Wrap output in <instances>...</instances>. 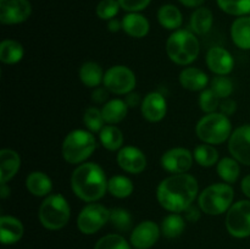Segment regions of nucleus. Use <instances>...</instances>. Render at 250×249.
<instances>
[{
  "instance_id": "1",
  "label": "nucleus",
  "mask_w": 250,
  "mask_h": 249,
  "mask_svg": "<svg viewBox=\"0 0 250 249\" xmlns=\"http://www.w3.org/2000/svg\"><path fill=\"white\" fill-rule=\"evenodd\" d=\"M199 193L198 181L189 173H176L164 178L156 188L159 204L170 212L186 211Z\"/></svg>"
},
{
  "instance_id": "2",
  "label": "nucleus",
  "mask_w": 250,
  "mask_h": 249,
  "mask_svg": "<svg viewBox=\"0 0 250 249\" xmlns=\"http://www.w3.org/2000/svg\"><path fill=\"white\" fill-rule=\"evenodd\" d=\"M107 178L104 170L95 163L80 164L71 176V188L77 198L85 203L102 199L107 190Z\"/></svg>"
},
{
  "instance_id": "3",
  "label": "nucleus",
  "mask_w": 250,
  "mask_h": 249,
  "mask_svg": "<svg viewBox=\"0 0 250 249\" xmlns=\"http://www.w3.org/2000/svg\"><path fill=\"white\" fill-rule=\"evenodd\" d=\"M200 53V44L193 32L177 29L166 41V54L171 61L181 66L190 65Z\"/></svg>"
},
{
  "instance_id": "4",
  "label": "nucleus",
  "mask_w": 250,
  "mask_h": 249,
  "mask_svg": "<svg viewBox=\"0 0 250 249\" xmlns=\"http://www.w3.org/2000/svg\"><path fill=\"white\" fill-rule=\"evenodd\" d=\"M97 149V139L90 131L73 129L62 142V156L66 163L83 164Z\"/></svg>"
},
{
  "instance_id": "5",
  "label": "nucleus",
  "mask_w": 250,
  "mask_h": 249,
  "mask_svg": "<svg viewBox=\"0 0 250 249\" xmlns=\"http://www.w3.org/2000/svg\"><path fill=\"white\" fill-rule=\"evenodd\" d=\"M234 190L229 183H214L200 192L198 204L207 215L216 216L229 211L233 204Z\"/></svg>"
},
{
  "instance_id": "6",
  "label": "nucleus",
  "mask_w": 250,
  "mask_h": 249,
  "mask_svg": "<svg viewBox=\"0 0 250 249\" xmlns=\"http://www.w3.org/2000/svg\"><path fill=\"white\" fill-rule=\"evenodd\" d=\"M232 124L229 116L221 112L207 114L198 121L195 133L203 143L217 145L229 141L232 134Z\"/></svg>"
},
{
  "instance_id": "7",
  "label": "nucleus",
  "mask_w": 250,
  "mask_h": 249,
  "mask_svg": "<svg viewBox=\"0 0 250 249\" xmlns=\"http://www.w3.org/2000/svg\"><path fill=\"white\" fill-rule=\"evenodd\" d=\"M42 226L50 231L65 227L71 217V208L62 194H50L42 202L38 210Z\"/></svg>"
},
{
  "instance_id": "8",
  "label": "nucleus",
  "mask_w": 250,
  "mask_h": 249,
  "mask_svg": "<svg viewBox=\"0 0 250 249\" xmlns=\"http://www.w3.org/2000/svg\"><path fill=\"white\" fill-rule=\"evenodd\" d=\"M226 228L234 238L250 237V200L233 203L226 212Z\"/></svg>"
},
{
  "instance_id": "9",
  "label": "nucleus",
  "mask_w": 250,
  "mask_h": 249,
  "mask_svg": "<svg viewBox=\"0 0 250 249\" xmlns=\"http://www.w3.org/2000/svg\"><path fill=\"white\" fill-rule=\"evenodd\" d=\"M110 221V210L99 203L85 205L77 217V227L83 234H94Z\"/></svg>"
},
{
  "instance_id": "10",
  "label": "nucleus",
  "mask_w": 250,
  "mask_h": 249,
  "mask_svg": "<svg viewBox=\"0 0 250 249\" xmlns=\"http://www.w3.org/2000/svg\"><path fill=\"white\" fill-rule=\"evenodd\" d=\"M136 75L131 68L124 65H115L105 72L103 84L109 90L117 95H127L136 87Z\"/></svg>"
},
{
  "instance_id": "11",
  "label": "nucleus",
  "mask_w": 250,
  "mask_h": 249,
  "mask_svg": "<svg viewBox=\"0 0 250 249\" xmlns=\"http://www.w3.org/2000/svg\"><path fill=\"white\" fill-rule=\"evenodd\" d=\"M229 150L239 164L250 166V124H242L232 132L229 139Z\"/></svg>"
},
{
  "instance_id": "12",
  "label": "nucleus",
  "mask_w": 250,
  "mask_h": 249,
  "mask_svg": "<svg viewBox=\"0 0 250 249\" xmlns=\"http://www.w3.org/2000/svg\"><path fill=\"white\" fill-rule=\"evenodd\" d=\"M194 161V156L190 150L186 148H172L166 150L161 156V166L165 171L176 173H187Z\"/></svg>"
},
{
  "instance_id": "13",
  "label": "nucleus",
  "mask_w": 250,
  "mask_h": 249,
  "mask_svg": "<svg viewBox=\"0 0 250 249\" xmlns=\"http://www.w3.org/2000/svg\"><path fill=\"white\" fill-rule=\"evenodd\" d=\"M32 15L29 0H0V22L2 24H19Z\"/></svg>"
},
{
  "instance_id": "14",
  "label": "nucleus",
  "mask_w": 250,
  "mask_h": 249,
  "mask_svg": "<svg viewBox=\"0 0 250 249\" xmlns=\"http://www.w3.org/2000/svg\"><path fill=\"white\" fill-rule=\"evenodd\" d=\"M160 233L161 228L156 222L146 220L132 229L129 242L137 249H149L158 242Z\"/></svg>"
},
{
  "instance_id": "15",
  "label": "nucleus",
  "mask_w": 250,
  "mask_h": 249,
  "mask_svg": "<svg viewBox=\"0 0 250 249\" xmlns=\"http://www.w3.org/2000/svg\"><path fill=\"white\" fill-rule=\"evenodd\" d=\"M117 164L128 173H142L146 167V158L143 151L133 145L122 146L116 156Z\"/></svg>"
},
{
  "instance_id": "16",
  "label": "nucleus",
  "mask_w": 250,
  "mask_h": 249,
  "mask_svg": "<svg viewBox=\"0 0 250 249\" xmlns=\"http://www.w3.org/2000/svg\"><path fill=\"white\" fill-rule=\"evenodd\" d=\"M207 65L216 76H227L233 71L234 60L229 50L221 46H212L207 53Z\"/></svg>"
},
{
  "instance_id": "17",
  "label": "nucleus",
  "mask_w": 250,
  "mask_h": 249,
  "mask_svg": "<svg viewBox=\"0 0 250 249\" xmlns=\"http://www.w3.org/2000/svg\"><path fill=\"white\" fill-rule=\"evenodd\" d=\"M141 111L144 119L149 122H159L166 116L167 103L165 97L159 92H150L143 98Z\"/></svg>"
},
{
  "instance_id": "18",
  "label": "nucleus",
  "mask_w": 250,
  "mask_h": 249,
  "mask_svg": "<svg viewBox=\"0 0 250 249\" xmlns=\"http://www.w3.org/2000/svg\"><path fill=\"white\" fill-rule=\"evenodd\" d=\"M121 21L122 31L132 38H144L150 31L149 20L139 12H128Z\"/></svg>"
},
{
  "instance_id": "19",
  "label": "nucleus",
  "mask_w": 250,
  "mask_h": 249,
  "mask_svg": "<svg viewBox=\"0 0 250 249\" xmlns=\"http://www.w3.org/2000/svg\"><path fill=\"white\" fill-rule=\"evenodd\" d=\"M23 225L21 220L10 215L0 216V239L5 246L15 244L23 236Z\"/></svg>"
},
{
  "instance_id": "20",
  "label": "nucleus",
  "mask_w": 250,
  "mask_h": 249,
  "mask_svg": "<svg viewBox=\"0 0 250 249\" xmlns=\"http://www.w3.org/2000/svg\"><path fill=\"white\" fill-rule=\"evenodd\" d=\"M178 80H180L181 85L185 89L192 90V92L207 89V85L210 82L209 77L204 71L198 67H193V66L183 68L181 71Z\"/></svg>"
},
{
  "instance_id": "21",
  "label": "nucleus",
  "mask_w": 250,
  "mask_h": 249,
  "mask_svg": "<svg viewBox=\"0 0 250 249\" xmlns=\"http://www.w3.org/2000/svg\"><path fill=\"white\" fill-rule=\"evenodd\" d=\"M21 167V158L12 149L0 150V182L6 183L12 180Z\"/></svg>"
},
{
  "instance_id": "22",
  "label": "nucleus",
  "mask_w": 250,
  "mask_h": 249,
  "mask_svg": "<svg viewBox=\"0 0 250 249\" xmlns=\"http://www.w3.org/2000/svg\"><path fill=\"white\" fill-rule=\"evenodd\" d=\"M26 188L34 197H48L53 190V181L42 171H33L26 177Z\"/></svg>"
},
{
  "instance_id": "23",
  "label": "nucleus",
  "mask_w": 250,
  "mask_h": 249,
  "mask_svg": "<svg viewBox=\"0 0 250 249\" xmlns=\"http://www.w3.org/2000/svg\"><path fill=\"white\" fill-rule=\"evenodd\" d=\"M231 38L242 50H250V15L237 17L231 26Z\"/></svg>"
},
{
  "instance_id": "24",
  "label": "nucleus",
  "mask_w": 250,
  "mask_h": 249,
  "mask_svg": "<svg viewBox=\"0 0 250 249\" xmlns=\"http://www.w3.org/2000/svg\"><path fill=\"white\" fill-rule=\"evenodd\" d=\"M158 21L165 29L177 31L183 23V15L176 5L164 4L158 10Z\"/></svg>"
},
{
  "instance_id": "25",
  "label": "nucleus",
  "mask_w": 250,
  "mask_h": 249,
  "mask_svg": "<svg viewBox=\"0 0 250 249\" xmlns=\"http://www.w3.org/2000/svg\"><path fill=\"white\" fill-rule=\"evenodd\" d=\"M214 24V15L211 10L208 7L200 6L194 10V12L190 16V28L193 33L198 36H204L211 29Z\"/></svg>"
},
{
  "instance_id": "26",
  "label": "nucleus",
  "mask_w": 250,
  "mask_h": 249,
  "mask_svg": "<svg viewBox=\"0 0 250 249\" xmlns=\"http://www.w3.org/2000/svg\"><path fill=\"white\" fill-rule=\"evenodd\" d=\"M80 80L85 87L97 88L100 83L104 81L105 72H103V68L99 63L94 61H85L80 68Z\"/></svg>"
},
{
  "instance_id": "27",
  "label": "nucleus",
  "mask_w": 250,
  "mask_h": 249,
  "mask_svg": "<svg viewBox=\"0 0 250 249\" xmlns=\"http://www.w3.org/2000/svg\"><path fill=\"white\" fill-rule=\"evenodd\" d=\"M128 112V105L122 99H111L105 103L102 107V114L105 122L109 124H116L121 122Z\"/></svg>"
},
{
  "instance_id": "28",
  "label": "nucleus",
  "mask_w": 250,
  "mask_h": 249,
  "mask_svg": "<svg viewBox=\"0 0 250 249\" xmlns=\"http://www.w3.org/2000/svg\"><path fill=\"white\" fill-rule=\"evenodd\" d=\"M24 55L23 46L20 42L14 39H4L0 43V60L6 65L20 62Z\"/></svg>"
},
{
  "instance_id": "29",
  "label": "nucleus",
  "mask_w": 250,
  "mask_h": 249,
  "mask_svg": "<svg viewBox=\"0 0 250 249\" xmlns=\"http://www.w3.org/2000/svg\"><path fill=\"white\" fill-rule=\"evenodd\" d=\"M100 144L110 151H116L122 148L124 134L119 127L114 124H105L104 128L99 132Z\"/></svg>"
},
{
  "instance_id": "30",
  "label": "nucleus",
  "mask_w": 250,
  "mask_h": 249,
  "mask_svg": "<svg viewBox=\"0 0 250 249\" xmlns=\"http://www.w3.org/2000/svg\"><path fill=\"white\" fill-rule=\"evenodd\" d=\"M133 182L127 176L115 175L107 181V192L115 198L124 199L133 193Z\"/></svg>"
},
{
  "instance_id": "31",
  "label": "nucleus",
  "mask_w": 250,
  "mask_h": 249,
  "mask_svg": "<svg viewBox=\"0 0 250 249\" xmlns=\"http://www.w3.org/2000/svg\"><path fill=\"white\" fill-rule=\"evenodd\" d=\"M161 233L166 238H177L183 233L186 228V221L177 212H171L165 216L161 222Z\"/></svg>"
},
{
  "instance_id": "32",
  "label": "nucleus",
  "mask_w": 250,
  "mask_h": 249,
  "mask_svg": "<svg viewBox=\"0 0 250 249\" xmlns=\"http://www.w3.org/2000/svg\"><path fill=\"white\" fill-rule=\"evenodd\" d=\"M216 171L225 183L232 185L241 175V166L234 158H224L217 163Z\"/></svg>"
},
{
  "instance_id": "33",
  "label": "nucleus",
  "mask_w": 250,
  "mask_h": 249,
  "mask_svg": "<svg viewBox=\"0 0 250 249\" xmlns=\"http://www.w3.org/2000/svg\"><path fill=\"white\" fill-rule=\"evenodd\" d=\"M195 163L203 167H211L219 163V151L211 144H199L193 150Z\"/></svg>"
},
{
  "instance_id": "34",
  "label": "nucleus",
  "mask_w": 250,
  "mask_h": 249,
  "mask_svg": "<svg viewBox=\"0 0 250 249\" xmlns=\"http://www.w3.org/2000/svg\"><path fill=\"white\" fill-rule=\"evenodd\" d=\"M220 9L232 16L250 15V0H216Z\"/></svg>"
},
{
  "instance_id": "35",
  "label": "nucleus",
  "mask_w": 250,
  "mask_h": 249,
  "mask_svg": "<svg viewBox=\"0 0 250 249\" xmlns=\"http://www.w3.org/2000/svg\"><path fill=\"white\" fill-rule=\"evenodd\" d=\"M83 122H84V126L87 127L88 131H90L92 133H99L103 128L105 127V120L103 117L102 109H98V107H88L84 111L83 115Z\"/></svg>"
},
{
  "instance_id": "36",
  "label": "nucleus",
  "mask_w": 250,
  "mask_h": 249,
  "mask_svg": "<svg viewBox=\"0 0 250 249\" xmlns=\"http://www.w3.org/2000/svg\"><path fill=\"white\" fill-rule=\"evenodd\" d=\"M110 222L120 232H127L132 227V215L124 208H115L110 210Z\"/></svg>"
},
{
  "instance_id": "37",
  "label": "nucleus",
  "mask_w": 250,
  "mask_h": 249,
  "mask_svg": "<svg viewBox=\"0 0 250 249\" xmlns=\"http://www.w3.org/2000/svg\"><path fill=\"white\" fill-rule=\"evenodd\" d=\"M94 249H131V247L127 239L121 234L110 233L102 237L95 243Z\"/></svg>"
},
{
  "instance_id": "38",
  "label": "nucleus",
  "mask_w": 250,
  "mask_h": 249,
  "mask_svg": "<svg viewBox=\"0 0 250 249\" xmlns=\"http://www.w3.org/2000/svg\"><path fill=\"white\" fill-rule=\"evenodd\" d=\"M210 89L220 98V99H226L233 92V83L227 76H215L210 81Z\"/></svg>"
},
{
  "instance_id": "39",
  "label": "nucleus",
  "mask_w": 250,
  "mask_h": 249,
  "mask_svg": "<svg viewBox=\"0 0 250 249\" xmlns=\"http://www.w3.org/2000/svg\"><path fill=\"white\" fill-rule=\"evenodd\" d=\"M120 2L119 0H102L98 2L97 7H95V14L100 20L104 21H110V20L115 19L117 14H119Z\"/></svg>"
},
{
  "instance_id": "40",
  "label": "nucleus",
  "mask_w": 250,
  "mask_h": 249,
  "mask_svg": "<svg viewBox=\"0 0 250 249\" xmlns=\"http://www.w3.org/2000/svg\"><path fill=\"white\" fill-rule=\"evenodd\" d=\"M221 99L212 92L210 88L202 90L199 95V106L203 112L205 114H212L216 112V110L220 107Z\"/></svg>"
},
{
  "instance_id": "41",
  "label": "nucleus",
  "mask_w": 250,
  "mask_h": 249,
  "mask_svg": "<svg viewBox=\"0 0 250 249\" xmlns=\"http://www.w3.org/2000/svg\"><path fill=\"white\" fill-rule=\"evenodd\" d=\"M120 6L127 12H141L149 6L151 0H119Z\"/></svg>"
},
{
  "instance_id": "42",
  "label": "nucleus",
  "mask_w": 250,
  "mask_h": 249,
  "mask_svg": "<svg viewBox=\"0 0 250 249\" xmlns=\"http://www.w3.org/2000/svg\"><path fill=\"white\" fill-rule=\"evenodd\" d=\"M220 112L226 116H231L236 112L237 110V103L234 100L229 99V98H226V99H222L221 103H220Z\"/></svg>"
},
{
  "instance_id": "43",
  "label": "nucleus",
  "mask_w": 250,
  "mask_h": 249,
  "mask_svg": "<svg viewBox=\"0 0 250 249\" xmlns=\"http://www.w3.org/2000/svg\"><path fill=\"white\" fill-rule=\"evenodd\" d=\"M107 98H109V90L105 87H97L92 94L93 102L97 104H105L107 103Z\"/></svg>"
},
{
  "instance_id": "44",
  "label": "nucleus",
  "mask_w": 250,
  "mask_h": 249,
  "mask_svg": "<svg viewBox=\"0 0 250 249\" xmlns=\"http://www.w3.org/2000/svg\"><path fill=\"white\" fill-rule=\"evenodd\" d=\"M125 102H126V104L128 105V107H136V106H138V105H142L143 99H141V97H139L138 93L131 92L126 95V98H125Z\"/></svg>"
},
{
  "instance_id": "45",
  "label": "nucleus",
  "mask_w": 250,
  "mask_h": 249,
  "mask_svg": "<svg viewBox=\"0 0 250 249\" xmlns=\"http://www.w3.org/2000/svg\"><path fill=\"white\" fill-rule=\"evenodd\" d=\"M200 208H194L193 205H190L187 210H186V219L190 222H197L200 217Z\"/></svg>"
},
{
  "instance_id": "46",
  "label": "nucleus",
  "mask_w": 250,
  "mask_h": 249,
  "mask_svg": "<svg viewBox=\"0 0 250 249\" xmlns=\"http://www.w3.org/2000/svg\"><path fill=\"white\" fill-rule=\"evenodd\" d=\"M241 189H242V192L244 193V195L250 199V173L249 175H247L246 177L242 180Z\"/></svg>"
},
{
  "instance_id": "47",
  "label": "nucleus",
  "mask_w": 250,
  "mask_h": 249,
  "mask_svg": "<svg viewBox=\"0 0 250 249\" xmlns=\"http://www.w3.org/2000/svg\"><path fill=\"white\" fill-rule=\"evenodd\" d=\"M107 29L110 32H119L120 29H122V21H119L117 19H112L110 21H107Z\"/></svg>"
},
{
  "instance_id": "48",
  "label": "nucleus",
  "mask_w": 250,
  "mask_h": 249,
  "mask_svg": "<svg viewBox=\"0 0 250 249\" xmlns=\"http://www.w3.org/2000/svg\"><path fill=\"white\" fill-rule=\"evenodd\" d=\"M178 1L187 7H195V9H198V7H200L204 4L205 0H178Z\"/></svg>"
},
{
  "instance_id": "49",
  "label": "nucleus",
  "mask_w": 250,
  "mask_h": 249,
  "mask_svg": "<svg viewBox=\"0 0 250 249\" xmlns=\"http://www.w3.org/2000/svg\"><path fill=\"white\" fill-rule=\"evenodd\" d=\"M10 195V188L7 187L6 183H1V186H0V197L2 198V199H5V198H7Z\"/></svg>"
},
{
  "instance_id": "50",
  "label": "nucleus",
  "mask_w": 250,
  "mask_h": 249,
  "mask_svg": "<svg viewBox=\"0 0 250 249\" xmlns=\"http://www.w3.org/2000/svg\"><path fill=\"white\" fill-rule=\"evenodd\" d=\"M134 249H137V248H134Z\"/></svg>"
}]
</instances>
